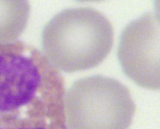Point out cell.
Here are the masks:
<instances>
[{
    "label": "cell",
    "instance_id": "6da1fadb",
    "mask_svg": "<svg viewBox=\"0 0 160 129\" xmlns=\"http://www.w3.org/2000/svg\"><path fill=\"white\" fill-rule=\"evenodd\" d=\"M113 41L109 21L88 7L60 12L48 23L42 36L44 56L57 69L67 73L98 66L109 54Z\"/></svg>",
    "mask_w": 160,
    "mask_h": 129
},
{
    "label": "cell",
    "instance_id": "7a4b0ae2",
    "mask_svg": "<svg viewBox=\"0 0 160 129\" xmlns=\"http://www.w3.org/2000/svg\"><path fill=\"white\" fill-rule=\"evenodd\" d=\"M64 108L67 129H128L136 107L124 85L96 75L72 85L65 94Z\"/></svg>",
    "mask_w": 160,
    "mask_h": 129
},
{
    "label": "cell",
    "instance_id": "3957f363",
    "mask_svg": "<svg viewBox=\"0 0 160 129\" xmlns=\"http://www.w3.org/2000/svg\"><path fill=\"white\" fill-rule=\"evenodd\" d=\"M118 57L123 72L135 83L159 89V10L144 13L127 26L120 37Z\"/></svg>",
    "mask_w": 160,
    "mask_h": 129
},
{
    "label": "cell",
    "instance_id": "277c9868",
    "mask_svg": "<svg viewBox=\"0 0 160 129\" xmlns=\"http://www.w3.org/2000/svg\"><path fill=\"white\" fill-rule=\"evenodd\" d=\"M28 2L0 1V44L15 41L25 28L30 14Z\"/></svg>",
    "mask_w": 160,
    "mask_h": 129
}]
</instances>
